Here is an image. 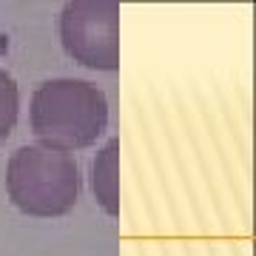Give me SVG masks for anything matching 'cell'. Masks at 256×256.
<instances>
[{
	"label": "cell",
	"mask_w": 256,
	"mask_h": 256,
	"mask_svg": "<svg viewBox=\"0 0 256 256\" xmlns=\"http://www.w3.org/2000/svg\"><path fill=\"white\" fill-rule=\"evenodd\" d=\"M108 126L106 94L86 80H48L32 94V131L57 151L88 148Z\"/></svg>",
	"instance_id": "6da1fadb"
},
{
	"label": "cell",
	"mask_w": 256,
	"mask_h": 256,
	"mask_svg": "<svg viewBox=\"0 0 256 256\" xmlns=\"http://www.w3.org/2000/svg\"><path fill=\"white\" fill-rule=\"evenodd\" d=\"M9 200L28 216H63L80 196V168L66 151L48 146H23L6 171Z\"/></svg>",
	"instance_id": "7a4b0ae2"
},
{
	"label": "cell",
	"mask_w": 256,
	"mask_h": 256,
	"mask_svg": "<svg viewBox=\"0 0 256 256\" xmlns=\"http://www.w3.org/2000/svg\"><path fill=\"white\" fill-rule=\"evenodd\" d=\"M60 40L68 57L97 72L120 68V3L74 0L60 12Z\"/></svg>",
	"instance_id": "3957f363"
},
{
	"label": "cell",
	"mask_w": 256,
	"mask_h": 256,
	"mask_svg": "<svg viewBox=\"0 0 256 256\" xmlns=\"http://www.w3.org/2000/svg\"><path fill=\"white\" fill-rule=\"evenodd\" d=\"M117 151L120 140H108V146L102 148L92 165V188L94 196L100 202V208L108 216L120 214V196H117Z\"/></svg>",
	"instance_id": "277c9868"
},
{
	"label": "cell",
	"mask_w": 256,
	"mask_h": 256,
	"mask_svg": "<svg viewBox=\"0 0 256 256\" xmlns=\"http://www.w3.org/2000/svg\"><path fill=\"white\" fill-rule=\"evenodd\" d=\"M18 106H20V94H18V82L12 74H6L0 68V142L12 134L14 120H18Z\"/></svg>",
	"instance_id": "5b68a950"
}]
</instances>
